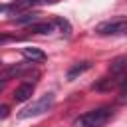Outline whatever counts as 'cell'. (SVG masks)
<instances>
[{
  "instance_id": "13",
  "label": "cell",
  "mask_w": 127,
  "mask_h": 127,
  "mask_svg": "<svg viewBox=\"0 0 127 127\" xmlns=\"http://www.w3.org/2000/svg\"><path fill=\"white\" fill-rule=\"evenodd\" d=\"M4 10H8V6H2V4H0V12H4Z\"/></svg>"
},
{
  "instance_id": "1",
  "label": "cell",
  "mask_w": 127,
  "mask_h": 127,
  "mask_svg": "<svg viewBox=\"0 0 127 127\" xmlns=\"http://www.w3.org/2000/svg\"><path fill=\"white\" fill-rule=\"evenodd\" d=\"M111 115H113L111 107L89 109V111H85V113H81L79 117L73 119V127H103L111 119Z\"/></svg>"
},
{
  "instance_id": "12",
  "label": "cell",
  "mask_w": 127,
  "mask_h": 127,
  "mask_svg": "<svg viewBox=\"0 0 127 127\" xmlns=\"http://www.w3.org/2000/svg\"><path fill=\"white\" fill-rule=\"evenodd\" d=\"M58 0H36V4H54Z\"/></svg>"
},
{
  "instance_id": "8",
  "label": "cell",
  "mask_w": 127,
  "mask_h": 127,
  "mask_svg": "<svg viewBox=\"0 0 127 127\" xmlns=\"http://www.w3.org/2000/svg\"><path fill=\"white\" fill-rule=\"evenodd\" d=\"M36 4V0H14L8 4V12H20V10H28Z\"/></svg>"
},
{
  "instance_id": "10",
  "label": "cell",
  "mask_w": 127,
  "mask_h": 127,
  "mask_svg": "<svg viewBox=\"0 0 127 127\" xmlns=\"http://www.w3.org/2000/svg\"><path fill=\"white\" fill-rule=\"evenodd\" d=\"M56 24H58L62 30H65V34H69V24H67L65 20H62V18H56Z\"/></svg>"
},
{
  "instance_id": "9",
  "label": "cell",
  "mask_w": 127,
  "mask_h": 127,
  "mask_svg": "<svg viewBox=\"0 0 127 127\" xmlns=\"http://www.w3.org/2000/svg\"><path fill=\"white\" fill-rule=\"evenodd\" d=\"M52 30H54V24H50V22H36L30 26V32H34V34H50Z\"/></svg>"
},
{
  "instance_id": "6",
  "label": "cell",
  "mask_w": 127,
  "mask_h": 127,
  "mask_svg": "<svg viewBox=\"0 0 127 127\" xmlns=\"http://www.w3.org/2000/svg\"><path fill=\"white\" fill-rule=\"evenodd\" d=\"M22 54H24V58H26L30 64H42V62L48 60V56H46L42 50H38V48H24Z\"/></svg>"
},
{
  "instance_id": "14",
  "label": "cell",
  "mask_w": 127,
  "mask_h": 127,
  "mask_svg": "<svg viewBox=\"0 0 127 127\" xmlns=\"http://www.w3.org/2000/svg\"><path fill=\"white\" fill-rule=\"evenodd\" d=\"M2 89H4V81H0V91H2Z\"/></svg>"
},
{
  "instance_id": "3",
  "label": "cell",
  "mask_w": 127,
  "mask_h": 127,
  "mask_svg": "<svg viewBox=\"0 0 127 127\" xmlns=\"http://www.w3.org/2000/svg\"><path fill=\"white\" fill-rule=\"evenodd\" d=\"M95 32L99 36H115V34H123L127 32V18L119 16V18H111V20H105L101 24L95 26Z\"/></svg>"
},
{
  "instance_id": "11",
  "label": "cell",
  "mask_w": 127,
  "mask_h": 127,
  "mask_svg": "<svg viewBox=\"0 0 127 127\" xmlns=\"http://www.w3.org/2000/svg\"><path fill=\"white\" fill-rule=\"evenodd\" d=\"M6 115H8V107L2 105V107H0V117H6Z\"/></svg>"
},
{
  "instance_id": "15",
  "label": "cell",
  "mask_w": 127,
  "mask_h": 127,
  "mask_svg": "<svg viewBox=\"0 0 127 127\" xmlns=\"http://www.w3.org/2000/svg\"><path fill=\"white\" fill-rule=\"evenodd\" d=\"M0 64H2V62H0Z\"/></svg>"
},
{
  "instance_id": "5",
  "label": "cell",
  "mask_w": 127,
  "mask_h": 127,
  "mask_svg": "<svg viewBox=\"0 0 127 127\" xmlns=\"http://www.w3.org/2000/svg\"><path fill=\"white\" fill-rule=\"evenodd\" d=\"M87 69H91V62H89V60H85V62H79V64H73V65L67 69L65 77H67V81H73L75 77H79V75H81V73H85Z\"/></svg>"
},
{
  "instance_id": "7",
  "label": "cell",
  "mask_w": 127,
  "mask_h": 127,
  "mask_svg": "<svg viewBox=\"0 0 127 127\" xmlns=\"http://www.w3.org/2000/svg\"><path fill=\"white\" fill-rule=\"evenodd\" d=\"M38 18H40V14L38 12H26V14H22V16H16V18H12V22L14 24H36L38 22Z\"/></svg>"
},
{
  "instance_id": "2",
  "label": "cell",
  "mask_w": 127,
  "mask_h": 127,
  "mask_svg": "<svg viewBox=\"0 0 127 127\" xmlns=\"http://www.w3.org/2000/svg\"><path fill=\"white\" fill-rule=\"evenodd\" d=\"M54 103H56V95L50 91V93H46V95L38 97L36 101H32L28 107H24V109L18 113V117H20V119H30V117L44 115L46 111H50V109L54 107Z\"/></svg>"
},
{
  "instance_id": "4",
  "label": "cell",
  "mask_w": 127,
  "mask_h": 127,
  "mask_svg": "<svg viewBox=\"0 0 127 127\" xmlns=\"http://www.w3.org/2000/svg\"><path fill=\"white\" fill-rule=\"evenodd\" d=\"M34 89H36V85L30 83V81L20 83V85L16 87V91H14V101H16V103H24V101H28V99L32 97Z\"/></svg>"
}]
</instances>
